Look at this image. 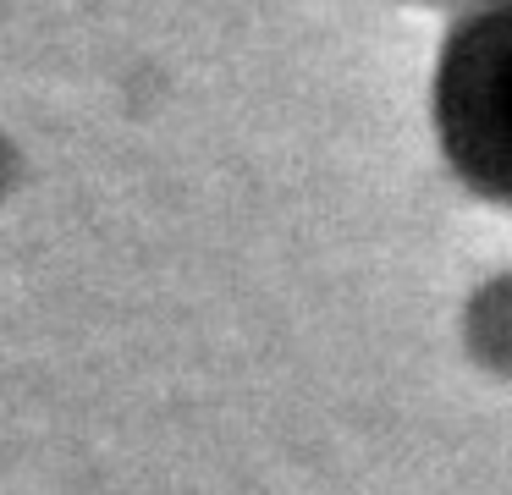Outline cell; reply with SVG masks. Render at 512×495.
I'll return each mask as SVG.
<instances>
[{
  "label": "cell",
  "instance_id": "3",
  "mask_svg": "<svg viewBox=\"0 0 512 495\" xmlns=\"http://www.w3.org/2000/svg\"><path fill=\"white\" fill-rule=\"evenodd\" d=\"M408 6H474V0H408Z\"/></svg>",
  "mask_w": 512,
  "mask_h": 495
},
{
  "label": "cell",
  "instance_id": "1",
  "mask_svg": "<svg viewBox=\"0 0 512 495\" xmlns=\"http://www.w3.org/2000/svg\"><path fill=\"white\" fill-rule=\"evenodd\" d=\"M430 116L446 171L512 215V0H474L452 17L435 50Z\"/></svg>",
  "mask_w": 512,
  "mask_h": 495
},
{
  "label": "cell",
  "instance_id": "2",
  "mask_svg": "<svg viewBox=\"0 0 512 495\" xmlns=\"http://www.w3.org/2000/svg\"><path fill=\"white\" fill-rule=\"evenodd\" d=\"M463 347L479 369L512 380V270L474 286L463 308Z\"/></svg>",
  "mask_w": 512,
  "mask_h": 495
}]
</instances>
